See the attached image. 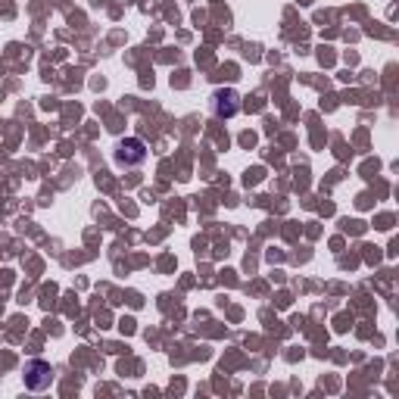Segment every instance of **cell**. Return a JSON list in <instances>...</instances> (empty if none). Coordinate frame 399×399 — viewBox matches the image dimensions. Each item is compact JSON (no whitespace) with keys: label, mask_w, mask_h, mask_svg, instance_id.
Segmentation results:
<instances>
[{"label":"cell","mask_w":399,"mask_h":399,"mask_svg":"<svg viewBox=\"0 0 399 399\" xmlns=\"http://www.w3.org/2000/svg\"><path fill=\"white\" fill-rule=\"evenodd\" d=\"M25 387L29 390H47L50 381H53V368L47 362H41V359H31L29 365H25Z\"/></svg>","instance_id":"6da1fadb"},{"label":"cell","mask_w":399,"mask_h":399,"mask_svg":"<svg viewBox=\"0 0 399 399\" xmlns=\"http://www.w3.org/2000/svg\"><path fill=\"white\" fill-rule=\"evenodd\" d=\"M144 159H147L144 141H137V137H125V141H119V147H116V163L119 165H141Z\"/></svg>","instance_id":"7a4b0ae2"},{"label":"cell","mask_w":399,"mask_h":399,"mask_svg":"<svg viewBox=\"0 0 399 399\" xmlns=\"http://www.w3.org/2000/svg\"><path fill=\"white\" fill-rule=\"evenodd\" d=\"M212 106H216V116L218 119H231V116H237V110H241L234 91H218V94L212 97Z\"/></svg>","instance_id":"3957f363"}]
</instances>
